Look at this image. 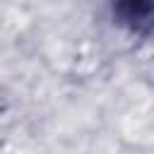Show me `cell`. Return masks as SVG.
<instances>
[{
    "label": "cell",
    "mask_w": 154,
    "mask_h": 154,
    "mask_svg": "<svg viewBox=\"0 0 154 154\" xmlns=\"http://www.w3.org/2000/svg\"><path fill=\"white\" fill-rule=\"evenodd\" d=\"M118 14L135 31H154V0H118Z\"/></svg>",
    "instance_id": "1"
}]
</instances>
